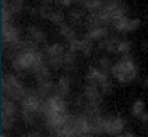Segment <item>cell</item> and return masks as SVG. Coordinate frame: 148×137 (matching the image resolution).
<instances>
[{"label":"cell","mask_w":148,"mask_h":137,"mask_svg":"<svg viewBox=\"0 0 148 137\" xmlns=\"http://www.w3.org/2000/svg\"><path fill=\"white\" fill-rule=\"evenodd\" d=\"M138 75V69H137V64L134 62L131 54H123V57L118 61L116 64H113L112 67V76L116 80L118 83H131L137 78Z\"/></svg>","instance_id":"obj_1"},{"label":"cell","mask_w":148,"mask_h":137,"mask_svg":"<svg viewBox=\"0 0 148 137\" xmlns=\"http://www.w3.org/2000/svg\"><path fill=\"white\" fill-rule=\"evenodd\" d=\"M2 92L7 97L13 99L14 102H21L27 94V88L24 86V83L21 81V78L14 73H5L2 78Z\"/></svg>","instance_id":"obj_2"},{"label":"cell","mask_w":148,"mask_h":137,"mask_svg":"<svg viewBox=\"0 0 148 137\" xmlns=\"http://www.w3.org/2000/svg\"><path fill=\"white\" fill-rule=\"evenodd\" d=\"M83 96L86 105H102V96L103 92L100 91V86L97 83L86 81V86L83 89Z\"/></svg>","instance_id":"obj_3"},{"label":"cell","mask_w":148,"mask_h":137,"mask_svg":"<svg viewBox=\"0 0 148 137\" xmlns=\"http://www.w3.org/2000/svg\"><path fill=\"white\" fill-rule=\"evenodd\" d=\"M21 40V32L13 21H2V43L13 45Z\"/></svg>","instance_id":"obj_4"},{"label":"cell","mask_w":148,"mask_h":137,"mask_svg":"<svg viewBox=\"0 0 148 137\" xmlns=\"http://www.w3.org/2000/svg\"><path fill=\"white\" fill-rule=\"evenodd\" d=\"M126 127V120L121 116H107L103 118V132L108 136H121Z\"/></svg>","instance_id":"obj_5"},{"label":"cell","mask_w":148,"mask_h":137,"mask_svg":"<svg viewBox=\"0 0 148 137\" xmlns=\"http://www.w3.org/2000/svg\"><path fill=\"white\" fill-rule=\"evenodd\" d=\"M140 19L137 18H129L127 14L123 16V18L116 19L115 22H113V29H115L116 32H121V34H129V32H134L137 30L138 27H140Z\"/></svg>","instance_id":"obj_6"},{"label":"cell","mask_w":148,"mask_h":137,"mask_svg":"<svg viewBox=\"0 0 148 137\" xmlns=\"http://www.w3.org/2000/svg\"><path fill=\"white\" fill-rule=\"evenodd\" d=\"M70 88H72V80H70V76L61 75V76L58 78V81H56V89H54V92H58V94H61V96H67L69 92H70Z\"/></svg>","instance_id":"obj_7"},{"label":"cell","mask_w":148,"mask_h":137,"mask_svg":"<svg viewBox=\"0 0 148 137\" xmlns=\"http://www.w3.org/2000/svg\"><path fill=\"white\" fill-rule=\"evenodd\" d=\"M2 115L14 116V118H16V115H18V107H16V104H14V101L10 97H7L5 94H3V97H2Z\"/></svg>","instance_id":"obj_8"},{"label":"cell","mask_w":148,"mask_h":137,"mask_svg":"<svg viewBox=\"0 0 148 137\" xmlns=\"http://www.w3.org/2000/svg\"><path fill=\"white\" fill-rule=\"evenodd\" d=\"M59 34L62 35V37L67 40V43H72V41L78 40L77 37V29L73 27V24H67V22H64V24L59 25Z\"/></svg>","instance_id":"obj_9"},{"label":"cell","mask_w":148,"mask_h":137,"mask_svg":"<svg viewBox=\"0 0 148 137\" xmlns=\"http://www.w3.org/2000/svg\"><path fill=\"white\" fill-rule=\"evenodd\" d=\"M56 89V83L51 78L45 80V81H38L37 83V92H38L42 97H48L49 94H53V91Z\"/></svg>","instance_id":"obj_10"},{"label":"cell","mask_w":148,"mask_h":137,"mask_svg":"<svg viewBox=\"0 0 148 137\" xmlns=\"http://www.w3.org/2000/svg\"><path fill=\"white\" fill-rule=\"evenodd\" d=\"M86 37L92 38V40H102V38L108 37V29H107L105 24H102V25H94V27H89Z\"/></svg>","instance_id":"obj_11"},{"label":"cell","mask_w":148,"mask_h":137,"mask_svg":"<svg viewBox=\"0 0 148 137\" xmlns=\"http://www.w3.org/2000/svg\"><path fill=\"white\" fill-rule=\"evenodd\" d=\"M27 35H29L34 41H37L38 45L40 43H46V34L42 30V29L37 27V25H30V27L27 29Z\"/></svg>","instance_id":"obj_12"},{"label":"cell","mask_w":148,"mask_h":137,"mask_svg":"<svg viewBox=\"0 0 148 137\" xmlns=\"http://www.w3.org/2000/svg\"><path fill=\"white\" fill-rule=\"evenodd\" d=\"M77 50L69 46L64 53V69H73V65L77 64Z\"/></svg>","instance_id":"obj_13"},{"label":"cell","mask_w":148,"mask_h":137,"mask_svg":"<svg viewBox=\"0 0 148 137\" xmlns=\"http://www.w3.org/2000/svg\"><path fill=\"white\" fill-rule=\"evenodd\" d=\"M45 56H61V54L65 53V48L62 43H53V45H46L45 46Z\"/></svg>","instance_id":"obj_14"},{"label":"cell","mask_w":148,"mask_h":137,"mask_svg":"<svg viewBox=\"0 0 148 137\" xmlns=\"http://www.w3.org/2000/svg\"><path fill=\"white\" fill-rule=\"evenodd\" d=\"M118 41L116 38H112V37H105L102 38V41L99 43V48L100 50H105L108 53H116V46H118Z\"/></svg>","instance_id":"obj_15"},{"label":"cell","mask_w":148,"mask_h":137,"mask_svg":"<svg viewBox=\"0 0 148 137\" xmlns=\"http://www.w3.org/2000/svg\"><path fill=\"white\" fill-rule=\"evenodd\" d=\"M7 6L14 16H18L24 11V8H26V0H10V3H8Z\"/></svg>","instance_id":"obj_16"},{"label":"cell","mask_w":148,"mask_h":137,"mask_svg":"<svg viewBox=\"0 0 148 137\" xmlns=\"http://www.w3.org/2000/svg\"><path fill=\"white\" fill-rule=\"evenodd\" d=\"M48 21H51L54 25H61V24H64L65 22V16H64V13L61 11V10H53V13L49 14V18H48Z\"/></svg>","instance_id":"obj_17"},{"label":"cell","mask_w":148,"mask_h":137,"mask_svg":"<svg viewBox=\"0 0 148 137\" xmlns=\"http://www.w3.org/2000/svg\"><path fill=\"white\" fill-rule=\"evenodd\" d=\"M86 11V10H84ZM84 11L83 10H72L70 13H69V19H70V24L73 25H78L81 21H83L84 18Z\"/></svg>","instance_id":"obj_18"},{"label":"cell","mask_w":148,"mask_h":137,"mask_svg":"<svg viewBox=\"0 0 148 137\" xmlns=\"http://www.w3.org/2000/svg\"><path fill=\"white\" fill-rule=\"evenodd\" d=\"M132 115H134L135 118H140V115L145 112V102L142 101V99H137V101L134 102V105H132Z\"/></svg>","instance_id":"obj_19"},{"label":"cell","mask_w":148,"mask_h":137,"mask_svg":"<svg viewBox=\"0 0 148 137\" xmlns=\"http://www.w3.org/2000/svg\"><path fill=\"white\" fill-rule=\"evenodd\" d=\"M131 50H132V41H127V40H119V41H118L116 53H119V54H127Z\"/></svg>","instance_id":"obj_20"},{"label":"cell","mask_w":148,"mask_h":137,"mask_svg":"<svg viewBox=\"0 0 148 137\" xmlns=\"http://www.w3.org/2000/svg\"><path fill=\"white\" fill-rule=\"evenodd\" d=\"M112 67H113V62L108 59V57H100V61H99V69L102 70V72L112 75Z\"/></svg>","instance_id":"obj_21"},{"label":"cell","mask_w":148,"mask_h":137,"mask_svg":"<svg viewBox=\"0 0 148 137\" xmlns=\"http://www.w3.org/2000/svg\"><path fill=\"white\" fill-rule=\"evenodd\" d=\"M99 86H100V91H102L103 94H110L112 89H113V83H112V80H110V76L103 78L102 81L99 83Z\"/></svg>","instance_id":"obj_22"},{"label":"cell","mask_w":148,"mask_h":137,"mask_svg":"<svg viewBox=\"0 0 148 137\" xmlns=\"http://www.w3.org/2000/svg\"><path fill=\"white\" fill-rule=\"evenodd\" d=\"M51 13H53V8H51V5H40V8H38V16H40V18H43V19H48Z\"/></svg>","instance_id":"obj_23"},{"label":"cell","mask_w":148,"mask_h":137,"mask_svg":"<svg viewBox=\"0 0 148 137\" xmlns=\"http://www.w3.org/2000/svg\"><path fill=\"white\" fill-rule=\"evenodd\" d=\"M73 2H77V0H58V3L61 6H70Z\"/></svg>","instance_id":"obj_24"},{"label":"cell","mask_w":148,"mask_h":137,"mask_svg":"<svg viewBox=\"0 0 148 137\" xmlns=\"http://www.w3.org/2000/svg\"><path fill=\"white\" fill-rule=\"evenodd\" d=\"M140 121H142L143 124H147V126H148V112H143V113L140 115Z\"/></svg>","instance_id":"obj_25"},{"label":"cell","mask_w":148,"mask_h":137,"mask_svg":"<svg viewBox=\"0 0 148 137\" xmlns=\"http://www.w3.org/2000/svg\"><path fill=\"white\" fill-rule=\"evenodd\" d=\"M54 0H40V5H51Z\"/></svg>","instance_id":"obj_26"},{"label":"cell","mask_w":148,"mask_h":137,"mask_svg":"<svg viewBox=\"0 0 148 137\" xmlns=\"http://www.w3.org/2000/svg\"><path fill=\"white\" fill-rule=\"evenodd\" d=\"M143 86H145V88H148V78L143 80Z\"/></svg>","instance_id":"obj_27"},{"label":"cell","mask_w":148,"mask_h":137,"mask_svg":"<svg viewBox=\"0 0 148 137\" xmlns=\"http://www.w3.org/2000/svg\"><path fill=\"white\" fill-rule=\"evenodd\" d=\"M10 3V0H2V5H8Z\"/></svg>","instance_id":"obj_28"},{"label":"cell","mask_w":148,"mask_h":137,"mask_svg":"<svg viewBox=\"0 0 148 137\" xmlns=\"http://www.w3.org/2000/svg\"><path fill=\"white\" fill-rule=\"evenodd\" d=\"M77 2H80V3H84V2H86V0H77Z\"/></svg>","instance_id":"obj_29"}]
</instances>
